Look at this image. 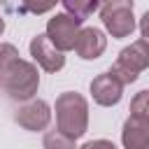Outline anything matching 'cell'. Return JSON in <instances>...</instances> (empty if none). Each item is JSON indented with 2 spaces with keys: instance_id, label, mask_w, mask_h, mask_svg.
Segmentation results:
<instances>
[{
  "instance_id": "obj_1",
  "label": "cell",
  "mask_w": 149,
  "mask_h": 149,
  "mask_svg": "<svg viewBox=\"0 0 149 149\" xmlns=\"http://www.w3.org/2000/svg\"><path fill=\"white\" fill-rule=\"evenodd\" d=\"M56 123L58 130L79 140L88 128V102L81 93L65 91L56 98Z\"/></svg>"
},
{
  "instance_id": "obj_2",
  "label": "cell",
  "mask_w": 149,
  "mask_h": 149,
  "mask_svg": "<svg viewBox=\"0 0 149 149\" xmlns=\"http://www.w3.org/2000/svg\"><path fill=\"white\" fill-rule=\"evenodd\" d=\"M0 86H2V91H5L12 100H19V102L33 100V95L37 93V86H40L37 65L16 58V61L7 68V72L0 77Z\"/></svg>"
},
{
  "instance_id": "obj_3",
  "label": "cell",
  "mask_w": 149,
  "mask_h": 149,
  "mask_svg": "<svg viewBox=\"0 0 149 149\" xmlns=\"http://www.w3.org/2000/svg\"><path fill=\"white\" fill-rule=\"evenodd\" d=\"M81 33V21L74 19L72 14H56L54 19H49L47 23V37L51 40V44L61 51H70L77 44V37Z\"/></svg>"
},
{
  "instance_id": "obj_4",
  "label": "cell",
  "mask_w": 149,
  "mask_h": 149,
  "mask_svg": "<svg viewBox=\"0 0 149 149\" xmlns=\"http://www.w3.org/2000/svg\"><path fill=\"white\" fill-rule=\"evenodd\" d=\"M30 56H33V61H35L42 70H47V72H58V70H63V65H65L63 51L51 44V40L47 37V33H40V35H35V37L30 40Z\"/></svg>"
},
{
  "instance_id": "obj_5",
  "label": "cell",
  "mask_w": 149,
  "mask_h": 149,
  "mask_svg": "<svg viewBox=\"0 0 149 149\" xmlns=\"http://www.w3.org/2000/svg\"><path fill=\"white\" fill-rule=\"evenodd\" d=\"M14 121H16L19 126H23L26 130H33V133L44 130V128L49 126V121H51V107H49L44 100L33 98V100L19 105V109H16V114H14Z\"/></svg>"
},
{
  "instance_id": "obj_6",
  "label": "cell",
  "mask_w": 149,
  "mask_h": 149,
  "mask_svg": "<svg viewBox=\"0 0 149 149\" xmlns=\"http://www.w3.org/2000/svg\"><path fill=\"white\" fill-rule=\"evenodd\" d=\"M123 149H149V116L130 112L121 130Z\"/></svg>"
},
{
  "instance_id": "obj_7",
  "label": "cell",
  "mask_w": 149,
  "mask_h": 149,
  "mask_svg": "<svg viewBox=\"0 0 149 149\" xmlns=\"http://www.w3.org/2000/svg\"><path fill=\"white\" fill-rule=\"evenodd\" d=\"M91 95H93V100H95L98 105L112 107V105H116V102L121 100V95H123V84H121L116 77H112L109 72H102V74L93 77V81H91Z\"/></svg>"
},
{
  "instance_id": "obj_8",
  "label": "cell",
  "mask_w": 149,
  "mask_h": 149,
  "mask_svg": "<svg viewBox=\"0 0 149 149\" xmlns=\"http://www.w3.org/2000/svg\"><path fill=\"white\" fill-rule=\"evenodd\" d=\"M100 19L105 23V30L112 37H128L135 30V16L133 7H121V9H107L100 12Z\"/></svg>"
},
{
  "instance_id": "obj_9",
  "label": "cell",
  "mask_w": 149,
  "mask_h": 149,
  "mask_svg": "<svg viewBox=\"0 0 149 149\" xmlns=\"http://www.w3.org/2000/svg\"><path fill=\"white\" fill-rule=\"evenodd\" d=\"M107 47V37L102 30L98 28H81L79 37H77V44H74V51L79 58L84 61H93V58H100L102 51Z\"/></svg>"
},
{
  "instance_id": "obj_10",
  "label": "cell",
  "mask_w": 149,
  "mask_h": 149,
  "mask_svg": "<svg viewBox=\"0 0 149 149\" xmlns=\"http://www.w3.org/2000/svg\"><path fill=\"white\" fill-rule=\"evenodd\" d=\"M116 61L123 63L126 68H130V70H135V72L140 74L142 70L149 68V44H147L144 40H137V42H133L130 47L121 49Z\"/></svg>"
},
{
  "instance_id": "obj_11",
  "label": "cell",
  "mask_w": 149,
  "mask_h": 149,
  "mask_svg": "<svg viewBox=\"0 0 149 149\" xmlns=\"http://www.w3.org/2000/svg\"><path fill=\"white\" fill-rule=\"evenodd\" d=\"M68 9V14H72L74 19L84 21L86 16H91L98 7H100V0H61Z\"/></svg>"
},
{
  "instance_id": "obj_12",
  "label": "cell",
  "mask_w": 149,
  "mask_h": 149,
  "mask_svg": "<svg viewBox=\"0 0 149 149\" xmlns=\"http://www.w3.org/2000/svg\"><path fill=\"white\" fill-rule=\"evenodd\" d=\"M42 144H44V149H77L74 137H70V135H65L61 130H49L44 135Z\"/></svg>"
},
{
  "instance_id": "obj_13",
  "label": "cell",
  "mask_w": 149,
  "mask_h": 149,
  "mask_svg": "<svg viewBox=\"0 0 149 149\" xmlns=\"http://www.w3.org/2000/svg\"><path fill=\"white\" fill-rule=\"evenodd\" d=\"M109 74H112V77H116L123 86H126V84H133V81L137 79V72H135V70H130V68H126V65H123V63H119V61L112 65Z\"/></svg>"
},
{
  "instance_id": "obj_14",
  "label": "cell",
  "mask_w": 149,
  "mask_h": 149,
  "mask_svg": "<svg viewBox=\"0 0 149 149\" xmlns=\"http://www.w3.org/2000/svg\"><path fill=\"white\" fill-rule=\"evenodd\" d=\"M19 58V51L14 44H0V77L7 72V68Z\"/></svg>"
},
{
  "instance_id": "obj_15",
  "label": "cell",
  "mask_w": 149,
  "mask_h": 149,
  "mask_svg": "<svg viewBox=\"0 0 149 149\" xmlns=\"http://www.w3.org/2000/svg\"><path fill=\"white\" fill-rule=\"evenodd\" d=\"M56 2H58V0H21L23 9L30 12V14H44V12L54 9Z\"/></svg>"
},
{
  "instance_id": "obj_16",
  "label": "cell",
  "mask_w": 149,
  "mask_h": 149,
  "mask_svg": "<svg viewBox=\"0 0 149 149\" xmlns=\"http://www.w3.org/2000/svg\"><path fill=\"white\" fill-rule=\"evenodd\" d=\"M130 112H137V114H147L149 116V91L135 93V98L130 100Z\"/></svg>"
},
{
  "instance_id": "obj_17",
  "label": "cell",
  "mask_w": 149,
  "mask_h": 149,
  "mask_svg": "<svg viewBox=\"0 0 149 149\" xmlns=\"http://www.w3.org/2000/svg\"><path fill=\"white\" fill-rule=\"evenodd\" d=\"M121 7H133V0H100V12L107 9H121Z\"/></svg>"
},
{
  "instance_id": "obj_18",
  "label": "cell",
  "mask_w": 149,
  "mask_h": 149,
  "mask_svg": "<svg viewBox=\"0 0 149 149\" xmlns=\"http://www.w3.org/2000/svg\"><path fill=\"white\" fill-rule=\"evenodd\" d=\"M79 149H116V147H114V142H109V140H91V142L81 144Z\"/></svg>"
},
{
  "instance_id": "obj_19",
  "label": "cell",
  "mask_w": 149,
  "mask_h": 149,
  "mask_svg": "<svg viewBox=\"0 0 149 149\" xmlns=\"http://www.w3.org/2000/svg\"><path fill=\"white\" fill-rule=\"evenodd\" d=\"M140 33H142V40L149 44V9L142 14V19H140Z\"/></svg>"
},
{
  "instance_id": "obj_20",
  "label": "cell",
  "mask_w": 149,
  "mask_h": 149,
  "mask_svg": "<svg viewBox=\"0 0 149 149\" xmlns=\"http://www.w3.org/2000/svg\"><path fill=\"white\" fill-rule=\"evenodd\" d=\"M2 33H5V19L0 16V35H2Z\"/></svg>"
},
{
  "instance_id": "obj_21",
  "label": "cell",
  "mask_w": 149,
  "mask_h": 149,
  "mask_svg": "<svg viewBox=\"0 0 149 149\" xmlns=\"http://www.w3.org/2000/svg\"><path fill=\"white\" fill-rule=\"evenodd\" d=\"M0 2H2V0H0Z\"/></svg>"
}]
</instances>
